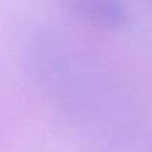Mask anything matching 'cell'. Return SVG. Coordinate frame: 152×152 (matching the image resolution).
I'll list each match as a JSON object with an SVG mask.
<instances>
[{"instance_id":"1","label":"cell","mask_w":152,"mask_h":152,"mask_svg":"<svg viewBox=\"0 0 152 152\" xmlns=\"http://www.w3.org/2000/svg\"><path fill=\"white\" fill-rule=\"evenodd\" d=\"M72 8L91 23L103 27H119L125 23L121 0H69Z\"/></svg>"}]
</instances>
